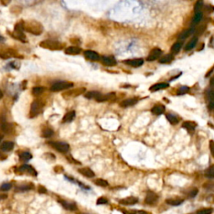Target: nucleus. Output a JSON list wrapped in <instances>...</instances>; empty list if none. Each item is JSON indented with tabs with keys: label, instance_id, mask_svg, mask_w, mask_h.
<instances>
[{
	"label": "nucleus",
	"instance_id": "obj_4",
	"mask_svg": "<svg viewBox=\"0 0 214 214\" xmlns=\"http://www.w3.org/2000/svg\"><path fill=\"white\" fill-rule=\"evenodd\" d=\"M44 105V102L40 100H35L33 101L30 106V110H29V117L34 118L39 116L42 112Z\"/></svg>",
	"mask_w": 214,
	"mask_h": 214
},
{
	"label": "nucleus",
	"instance_id": "obj_12",
	"mask_svg": "<svg viewBox=\"0 0 214 214\" xmlns=\"http://www.w3.org/2000/svg\"><path fill=\"white\" fill-rule=\"evenodd\" d=\"M18 170L20 173H26L35 176H37V172L34 169V167H32L29 165H23L18 168Z\"/></svg>",
	"mask_w": 214,
	"mask_h": 214
},
{
	"label": "nucleus",
	"instance_id": "obj_15",
	"mask_svg": "<svg viewBox=\"0 0 214 214\" xmlns=\"http://www.w3.org/2000/svg\"><path fill=\"white\" fill-rule=\"evenodd\" d=\"M138 202V198L135 197H127L126 198H123L120 200V204L124 205V206H130V205H134Z\"/></svg>",
	"mask_w": 214,
	"mask_h": 214
},
{
	"label": "nucleus",
	"instance_id": "obj_52",
	"mask_svg": "<svg viewBox=\"0 0 214 214\" xmlns=\"http://www.w3.org/2000/svg\"><path fill=\"white\" fill-rule=\"evenodd\" d=\"M3 96V92H2V90H0V99H2Z\"/></svg>",
	"mask_w": 214,
	"mask_h": 214
},
{
	"label": "nucleus",
	"instance_id": "obj_42",
	"mask_svg": "<svg viewBox=\"0 0 214 214\" xmlns=\"http://www.w3.org/2000/svg\"><path fill=\"white\" fill-rule=\"evenodd\" d=\"M212 208H202L197 212V214H212Z\"/></svg>",
	"mask_w": 214,
	"mask_h": 214
},
{
	"label": "nucleus",
	"instance_id": "obj_11",
	"mask_svg": "<svg viewBox=\"0 0 214 214\" xmlns=\"http://www.w3.org/2000/svg\"><path fill=\"white\" fill-rule=\"evenodd\" d=\"M162 54V51L160 50L159 48H154L153 50H151V52L149 53V55L146 58V60L149 61V62H151V61H155L157 59L160 58V56Z\"/></svg>",
	"mask_w": 214,
	"mask_h": 214
},
{
	"label": "nucleus",
	"instance_id": "obj_35",
	"mask_svg": "<svg viewBox=\"0 0 214 214\" xmlns=\"http://www.w3.org/2000/svg\"><path fill=\"white\" fill-rule=\"evenodd\" d=\"M44 90H45V89H44V87H43V86H36V87L33 88V90H32V94H34V95H35V96H37V95L43 94Z\"/></svg>",
	"mask_w": 214,
	"mask_h": 214
},
{
	"label": "nucleus",
	"instance_id": "obj_46",
	"mask_svg": "<svg viewBox=\"0 0 214 214\" xmlns=\"http://www.w3.org/2000/svg\"><path fill=\"white\" fill-rule=\"evenodd\" d=\"M197 192H198V190L197 189H193V190H192L191 192H189L188 194V197H195L196 196H197Z\"/></svg>",
	"mask_w": 214,
	"mask_h": 214
},
{
	"label": "nucleus",
	"instance_id": "obj_29",
	"mask_svg": "<svg viewBox=\"0 0 214 214\" xmlns=\"http://www.w3.org/2000/svg\"><path fill=\"white\" fill-rule=\"evenodd\" d=\"M76 117V111L75 110H72V111H69L68 113H66L65 115V116L63 117V122L67 123V122H71Z\"/></svg>",
	"mask_w": 214,
	"mask_h": 214
},
{
	"label": "nucleus",
	"instance_id": "obj_43",
	"mask_svg": "<svg viewBox=\"0 0 214 214\" xmlns=\"http://www.w3.org/2000/svg\"><path fill=\"white\" fill-rule=\"evenodd\" d=\"M189 91V87L187 86H182L177 91V94H184Z\"/></svg>",
	"mask_w": 214,
	"mask_h": 214
},
{
	"label": "nucleus",
	"instance_id": "obj_25",
	"mask_svg": "<svg viewBox=\"0 0 214 214\" xmlns=\"http://www.w3.org/2000/svg\"><path fill=\"white\" fill-rule=\"evenodd\" d=\"M207 100L208 102V108L209 110H214V90L209 91L207 94Z\"/></svg>",
	"mask_w": 214,
	"mask_h": 214
},
{
	"label": "nucleus",
	"instance_id": "obj_21",
	"mask_svg": "<svg viewBox=\"0 0 214 214\" xmlns=\"http://www.w3.org/2000/svg\"><path fill=\"white\" fill-rule=\"evenodd\" d=\"M65 52L66 54H69V55H76L81 52V49L79 47H77V46H69L65 49Z\"/></svg>",
	"mask_w": 214,
	"mask_h": 214
},
{
	"label": "nucleus",
	"instance_id": "obj_16",
	"mask_svg": "<svg viewBox=\"0 0 214 214\" xmlns=\"http://www.w3.org/2000/svg\"><path fill=\"white\" fill-rule=\"evenodd\" d=\"M84 54H85L86 59H88L89 60H91V61H97V60H100V55L96 52H94L93 50H85L84 52Z\"/></svg>",
	"mask_w": 214,
	"mask_h": 214
},
{
	"label": "nucleus",
	"instance_id": "obj_10",
	"mask_svg": "<svg viewBox=\"0 0 214 214\" xmlns=\"http://www.w3.org/2000/svg\"><path fill=\"white\" fill-rule=\"evenodd\" d=\"M85 91V88H78V89H75V90H69V91L65 92L64 93L63 96L66 99H69V98H73V97H76L78 96L79 94H84Z\"/></svg>",
	"mask_w": 214,
	"mask_h": 214
},
{
	"label": "nucleus",
	"instance_id": "obj_17",
	"mask_svg": "<svg viewBox=\"0 0 214 214\" xmlns=\"http://www.w3.org/2000/svg\"><path fill=\"white\" fill-rule=\"evenodd\" d=\"M137 102H138V99L137 98H131V99H126L125 101H121L120 103V105L122 108H126V107L135 105Z\"/></svg>",
	"mask_w": 214,
	"mask_h": 214
},
{
	"label": "nucleus",
	"instance_id": "obj_2",
	"mask_svg": "<svg viewBox=\"0 0 214 214\" xmlns=\"http://www.w3.org/2000/svg\"><path fill=\"white\" fill-rule=\"evenodd\" d=\"M87 99H94L98 102H104V101H114L116 100V94L115 93H108L106 94H103L98 91H90L85 94Z\"/></svg>",
	"mask_w": 214,
	"mask_h": 214
},
{
	"label": "nucleus",
	"instance_id": "obj_36",
	"mask_svg": "<svg viewBox=\"0 0 214 214\" xmlns=\"http://www.w3.org/2000/svg\"><path fill=\"white\" fill-rule=\"evenodd\" d=\"M32 158V155L29 152H22L19 155V160L21 161H27Z\"/></svg>",
	"mask_w": 214,
	"mask_h": 214
},
{
	"label": "nucleus",
	"instance_id": "obj_6",
	"mask_svg": "<svg viewBox=\"0 0 214 214\" xmlns=\"http://www.w3.org/2000/svg\"><path fill=\"white\" fill-rule=\"evenodd\" d=\"M74 86V84L71 82L68 81H59L54 83L52 86H51L50 90L54 92L61 91L64 90H67V89L71 88Z\"/></svg>",
	"mask_w": 214,
	"mask_h": 214
},
{
	"label": "nucleus",
	"instance_id": "obj_50",
	"mask_svg": "<svg viewBox=\"0 0 214 214\" xmlns=\"http://www.w3.org/2000/svg\"><path fill=\"white\" fill-rule=\"evenodd\" d=\"M39 192H46V190L43 187V186H39Z\"/></svg>",
	"mask_w": 214,
	"mask_h": 214
},
{
	"label": "nucleus",
	"instance_id": "obj_30",
	"mask_svg": "<svg viewBox=\"0 0 214 214\" xmlns=\"http://www.w3.org/2000/svg\"><path fill=\"white\" fill-rule=\"evenodd\" d=\"M184 201L183 199H180V198H170V199H167L166 200V202L167 204L171 205V206H180L181 204H183V202Z\"/></svg>",
	"mask_w": 214,
	"mask_h": 214
},
{
	"label": "nucleus",
	"instance_id": "obj_5",
	"mask_svg": "<svg viewBox=\"0 0 214 214\" xmlns=\"http://www.w3.org/2000/svg\"><path fill=\"white\" fill-rule=\"evenodd\" d=\"M10 35L13 36V38L18 39L19 41H22L24 43L27 42V38L25 35L24 34V28H23V21L20 23H18L14 27V30L13 33H11Z\"/></svg>",
	"mask_w": 214,
	"mask_h": 214
},
{
	"label": "nucleus",
	"instance_id": "obj_37",
	"mask_svg": "<svg viewBox=\"0 0 214 214\" xmlns=\"http://www.w3.org/2000/svg\"><path fill=\"white\" fill-rule=\"evenodd\" d=\"M205 176L208 177L209 179H213L214 178V167H211L208 168L205 172Z\"/></svg>",
	"mask_w": 214,
	"mask_h": 214
},
{
	"label": "nucleus",
	"instance_id": "obj_40",
	"mask_svg": "<svg viewBox=\"0 0 214 214\" xmlns=\"http://www.w3.org/2000/svg\"><path fill=\"white\" fill-rule=\"evenodd\" d=\"M202 7H203V2L202 1H197L195 3V5H194V11H195V13H199L200 10L202 9Z\"/></svg>",
	"mask_w": 214,
	"mask_h": 214
},
{
	"label": "nucleus",
	"instance_id": "obj_13",
	"mask_svg": "<svg viewBox=\"0 0 214 214\" xmlns=\"http://www.w3.org/2000/svg\"><path fill=\"white\" fill-rule=\"evenodd\" d=\"M158 201V196L153 192H148L146 196L145 201L148 205H154Z\"/></svg>",
	"mask_w": 214,
	"mask_h": 214
},
{
	"label": "nucleus",
	"instance_id": "obj_47",
	"mask_svg": "<svg viewBox=\"0 0 214 214\" xmlns=\"http://www.w3.org/2000/svg\"><path fill=\"white\" fill-rule=\"evenodd\" d=\"M209 149H210L212 157H214V141H212V140L209 142Z\"/></svg>",
	"mask_w": 214,
	"mask_h": 214
},
{
	"label": "nucleus",
	"instance_id": "obj_20",
	"mask_svg": "<svg viewBox=\"0 0 214 214\" xmlns=\"http://www.w3.org/2000/svg\"><path fill=\"white\" fill-rule=\"evenodd\" d=\"M78 171H79V173L82 174L83 176L89 177V178H91V177L94 176V172L89 167H82V168H79Z\"/></svg>",
	"mask_w": 214,
	"mask_h": 214
},
{
	"label": "nucleus",
	"instance_id": "obj_44",
	"mask_svg": "<svg viewBox=\"0 0 214 214\" xmlns=\"http://www.w3.org/2000/svg\"><path fill=\"white\" fill-rule=\"evenodd\" d=\"M107 202H108V200H107L105 197H99V198L97 199V201H96V204L97 205L106 204Z\"/></svg>",
	"mask_w": 214,
	"mask_h": 214
},
{
	"label": "nucleus",
	"instance_id": "obj_22",
	"mask_svg": "<svg viewBox=\"0 0 214 214\" xmlns=\"http://www.w3.org/2000/svg\"><path fill=\"white\" fill-rule=\"evenodd\" d=\"M193 32H194V27L187 28L185 31L182 32V33L178 35V39H180V40H184V39H186V38H188L190 35L193 34Z\"/></svg>",
	"mask_w": 214,
	"mask_h": 214
},
{
	"label": "nucleus",
	"instance_id": "obj_51",
	"mask_svg": "<svg viewBox=\"0 0 214 214\" xmlns=\"http://www.w3.org/2000/svg\"><path fill=\"white\" fill-rule=\"evenodd\" d=\"M139 214H150L149 212H147L146 211H143V210H140V211L138 212Z\"/></svg>",
	"mask_w": 214,
	"mask_h": 214
},
{
	"label": "nucleus",
	"instance_id": "obj_33",
	"mask_svg": "<svg viewBox=\"0 0 214 214\" xmlns=\"http://www.w3.org/2000/svg\"><path fill=\"white\" fill-rule=\"evenodd\" d=\"M167 119L172 125H176L179 122V118L173 114H167Z\"/></svg>",
	"mask_w": 214,
	"mask_h": 214
},
{
	"label": "nucleus",
	"instance_id": "obj_48",
	"mask_svg": "<svg viewBox=\"0 0 214 214\" xmlns=\"http://www.w3.org/2000/svg\"><path fill=\"white\" fill-rule=\"evenodd\" d=\"M123 214H137V212L134 210H121Z\"/></svg>",
	"mask_w": 214,
	"mask_h": 214
},
{
	"label": "nucleus",
	"instance_id": "obj_14",
	"mask_svg": "<svg viewBox=\"0 0 214 214\" xmlns=\"http://www.w3.org/2000/svg\"><path fill=\"white\" fill-rule=\"evenodd\" d=\"M123 62L127 65L134 67V68H137V67L142 66V65L144 64V60L142 59H132V60H126L125 61H123Z\"/></svg>",
	"mask_w": 214,
	"mask_h": 214
},
{
	"label": "nucleus",
	"instance_id": "obj_53",
	"mask_svg": "<svg viewBox=\"0 0 214 214\" xmlns=\"http://www.w3.org/2000/svg\"><path fill=\"white\" fill-rule=\"evenodd\" d=\"M3 135H0V142H1V140L3 139Z\"/></svg>",
	"mask_w": 214,
	"mask_h": 214
},
{
	"label": "nucleus",
	"instance_id": "obj_45",
	"mask_svg": "<svg viewBox=\"0 0 214 214\" xmlns=\"http://www.w3.org/2000/svg\"><path fill=\"white\" fill-rule=\"evenodd\" d=\"M11 188H12V184H10V183H4V184H3L1 186V190L4 191V192L5 191H9Z\"/></svg>",
	"mask_w": 214,
	"mask_h": 214
},
{
	"label": "nucleus",
	"instance_id": "obj_9",
	"mask_svg": "<svg viewBox=\"0 0 214 214\" xmlns=\"http://www.w3.org/2000/svg\"><path fill=\"white\" fill-rule=\"evenodd\" d=\"M0 130L6 134H10L13 131V126L9 122H7L4 116L0 117Z\"/></svg>",
	"mask_w": 214,
	"mask_h": 214
},
{
	"label": "nucleus",
	"instance_id": "obj_41",
	"mask_svg": "<svg viewBox=\"0 0 214 214\" xmlns=\"http://www.w3.org/2000/svg\"><path fill=\"white\" fill-rule=\"evenodd\" d=\"M34 188V186L32 184H27V185H24V186H20L19 187H17L16 190L17 191H28L30 189Z\"/></svg>",
	"mask_w": 214,
	"mask_h": 214
},
{
	"label": "nucleus",
	"instance_id": "obj_18",
	"mask_svg": "<svg viewBox=\"0 0 214 214\" xmlns=\"http://www.w3.org/2000/svg\"><path fill=\"white\" fill-rule=\"evenodd\" d=\"M101 62L107 66H113L116 65V60L112 56H103L101 58Z\"/></svg>",
	"mask_w": 214,
	"mask_h": 214
},
{
	"label": "nucleus",
	"instance_id": "obj_8",
	"mask_svg": "<svg viewBox=\"0 0 214 214\" xmlns=\"http://www.w3.org/2000/svg\"><path fill=\"white\" fill-rule=\"evenodd\" d=\"M21 58V56L19 55V54L17 53L13 49H3L2 50H0V58L2 59H9V58Z\"/></svg>",
	"mask_w": 214,
	"mask_h": 214
},
{
	"label": "nucleus",
	"instance_id": "obj_3",
	"mask_svg": "<svg viewBox=\"0 0 214 214\" xmlns=\"http://www.w3.org/2000/svg\"><path fill=\"white\" fill-rule=\"evenodd\" d=\"M39 46L43 49H47L50 50H60L63 49V44L56 40L45 39L39 43Z\"/></svg>",
	"mask_w": 214,
	"mask_h": 214
},
{
	"label": "nucleus",
	"instance_id": "obj_31",
	"mask_svg": "<svg viewBox=\"0 0 214 214\" xmlns=\"http://www.w3.org/2000/svg\"><path fill=\"white\" fill-rule=\"evenodd\" d=\"M174 59V56L172 54H167L166 55H164L163 57H161L159 60V62L160 64H168L172 62Z\"/></svg>",
	"mask_w": 214,
	"mask_h": 214
},
{
	"label": "nucleus",
	"instance_id": "obj_26",
	"mask_svg": "<svg viewBox=\"0 0 214 214\" xmlns=\"http://www.w3.org/2000/svg\"><path fill=\"white\" fill-rule=\"evenodd\" d=\"M14 144L12 142H4L0 146V149L3 151H9L13 150Z\"/></svg>",
	"mask_w": 214,
	"mask_h": 214
},
{
	"label": "nucleus",
	"instance_id": "obj_7",
	"mask_svg": "<svg viewBox=\"0 0 214 214\" xmlns=\"http://www.w3.org/2000/svg\"><path fill=\"white\" fill-rule=\"evenodd\" d=\"M49 145H50L53 148H54L55 150H57L60 152L62 153H66L69 150V144H67L65 142H50L48 143Z\"/></svg>",
	"mask_w": 214,
	"mask_h": 214
},
{
	"label": "nucleus",
	"instance_id": "obj_32",
	"mask_svg": "<svg viewBox=\"0 0 214 214\" xmlns=\"http://www.w3.org/2000/svg\"><path fill=\"white\" fill-rule=\"evenodd\" d=\"M183 47V43L182 42H176L175 44L172 46V53L173 54H176L179 53V51L181 50V49Z\"/></svg>",
	"mask_w": 214,
	"mask_h": 214
},
{
	"label": "nucleus",
	"instance_id": "obj_28",
	"mask_svg": "<svg viewBox=\"0 0 214 214\" xmlns=\"http://www.w3.org/2000/svg\"><path fill=\"white\" fill-rule=\"evenodd\" d=\"M183 127L184 129L187 130L188 131L192 132L197 127V124L194 121H185L183 124Z\"/></svg>",
	"mask_w": 214,
	"mask_h": 214
},
{
	"label": "nucleus",
	"instance_id": "obj_24",
	"mask_svg": "<svg viewBox=\"0 0 214 214\" xmlns=\"http://www.w3.org/2000/svg\"><path fill=\"white\" fill-rule=\"evenodd\" d=\"M168 86H169V85H168L167 83H158V84H156V85H152L149 90H150V91L155 92V91H158V90H160L167 89Z\"/></svg>",
	"mask_w": 214,
	"mask_h": 214
},
{
	"label": "nucleus",
	"instance_id": "obj_19",
	"mask_svg": "<svg viewBox=\"0 0 214 214\" xmlns=\"http://www.w3.org/2000/svg\"><path fill=\"white\" fill-rule=\"evenodd\" d=\"M60 204L63 206L64 208L67 209V210H69V211H76L77 209V207H76V203L74 202H70V201H65V200H60Z\"/></svg>",
	"mask_w": 214,
	"mask_h": 214
},
{
	"label": "nucleus",
	"instance_id": "obj_38",
	"mask_svg": "<svg viewBox=\"0 0 214 214\" xmlns=\"http://www.w3.org/2000/svg\"><path fill=\"white\" fill-rule=\"evenodd\" d=\"M201 19H202V13H201V12L196 13L194 17H193V19H192V24H197L201 21Z\"/></svg>",
	"mask_w": 214,
	"mask_h": 214
},
{
	"label": "nucleus",
	"instance_id": "obj_49",
	"mask_svg": "<svg viewBox=\"0 0 214 214\" xmlns=\"http://www.w3.org/2000/svg\"><path fill=\"white\" fill-rule=\"evenodd\" d=\"M210 85L214 87V76H212V77L211 78V79H210Z\"/></svg>",
	"mask_w": 214,
	"mask_h": 214
},
{
	"label": "nucleus",
	"instance_id": "obj_39",
	"mask_svg": "<svg viewBox=\"0 0 214 214\" xmlns=\"http://www.w3.org/2000/svg\"><path fill=\"white\" fill-rule=\"evenodd\" d=\"M94 183H95V185H97V186H108V183H107V181H105V180L104 179H101V178H99V179H96L95 181H94Z\"/></svg>",
	"mask_w": 214,
	"mask_h": 214
},
{
	"label": "nucleus",
	"instance_id": "obj_27",
	"mask_svg": "<svg viewBox=\"0 0 214 214\" xmlns=\"http://www.w3.org/2000/svg\"><path fill=\"white\" fill-rule=\"evenodd\" d=\"M197 40H198L197 37H194V38H192V39H191V40L189 41L188 43L186 44L185 48H184L185 51H189V50H192V49H194V48L196 47L197 44Z\"/></svg>",
	"mask_w": 214,
	"mask_h": 214
},
{
	"label": "nucleus",
	"instance_id": "obj_34",
	"mask_svg": "<svg viewBox=\"0 0 214 214\" xmlns=\"http://www.w3.org/2000/svg\"><path fill=\"white\" fill-rule=\"evenodd\" d=\"M54 134V132L53 130L49 128V127H46V128H44V129L42 131V136L44 137V138L51 137Z\"/></svg>",
	"mask_w": 214,
	"mask_h": 214
},
{
	"label": "nucleus",
	"instance_id": "obj_1",
	"mask_svg": "<svg viewBox=\"0 0 214 214\" xmlns=\"http://www.w3.org/2000/svg\"><path fill=\"white\" fill-rule=\"evenodd\" d=\"M23 28H24V30L35 35H41L44 31V27L42 25V24L38 22L37 20L23 21Z\"/></svg>",
	"mask_w": 214,
	"mask_h": 214
},
{
	"label": "nucleus",
	"instance_id": "obj_23",
	"mask_svg": "<svg viewBox=\"0 0 214 214\" xmlns=\"http://www.w3.org/2000/svg\"><path fill=\"white\" fill-rule=\"evenodd\" d=\"M166 108L162 105H155L152 109H151V113L155 115V116H160L161 114H163L165 112Z\"/></svg>",
	"mask_w": 214,
	"mask_h": 214
}]
</instances>
